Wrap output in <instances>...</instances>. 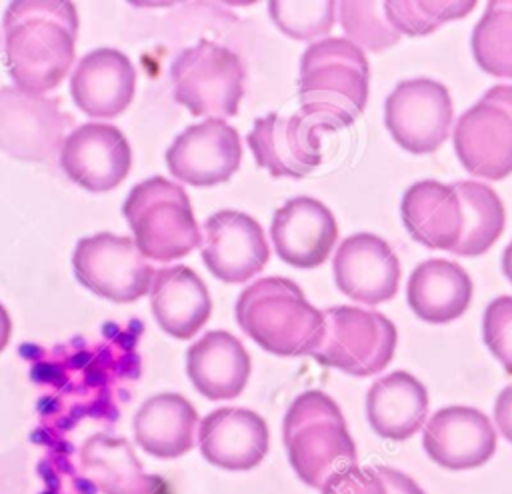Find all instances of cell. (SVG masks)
<instances>
[{
  "label": "cell",
  "instance_id": "obj_19",
  "mask_svg": "<svg viewBox=\"0 0 512 494\" xmlns=\"http://www.w3.org/2000/svg\"><path fill=\"white\" fill-rule=\"evenodd\" d=\"M270 238L282 262L308 270L328 260L338 240V222L320 200L294 196L274 212Z\"/></svg>",
  "mask_w": 512,
  "mask_h": 494
},
{
  "label": "cell",
  "instance_id": "obj_25",
  "mask_svg": "<svg viewBox=\"0 0 512 494\" xmlns=\"http://www.w3.org/2000/svg\"><path fill=\"white\" fill-rule=\"evenodd\" d=\"M78 464L100 494H162L168 490L164 478L142 468L132 444L122 436L92 434L80 446Z\"/></svg>",
  "mask_w": 512,
  "mask_h": 494
},
{
  "label": "cell",
  "instance_id": "obj_35",
  "mask_svg": "<svg viewBox=\"0 0 512 494\" xmlns=\"http://www.w3.org/2000/svg\"><path fill=\"white\" fill-rule=\"evenodd\" d=\"M376 470L380 472L388 488V494H426L420 488V484L414 478H410L406 472H400L390 466H376Z\"/></svg>",
  "mask_w": 512,
  "mask_h": 494
},
{
  "label": "cell",
  "instance_id": "obj_22",
  "mask_svg": "<svg viewBox=\"0 0 512 494\" xmlns=\"http://www.w3.org/2000/svg\"><path fill=\"white\" fill-rule=\"evenodd\" d=\"M186 372L194 388L208 400H232L250 380L252 360L244 344L226 330H210L190 344Z\"/></svg>",
  "mask_w": 512,
  "mask_h": 494
},
{
  "label": "cell",
  "instance_id": "obj_3",
  "mask_svg": "<svg viewBox=\"0 0 512 494\" xmlns=\"http://www.w3.org/2000/svg\"><path fill=\"white\" fill-rule=\"evenodd\" d=\"M236 322L262 350L282 356H312L324 336V310L284 276H264L236 300Z\"/></svg>",
  "mask_w": 512,
  "mask_h": 494
},
{
  "label": "cell",
  "instance_id": "obj_31",
  "mask_svg": "<svg viewBox=\"0 0 512 494\" xmlns=\"http://www.w3.org/2000/svg\"><path fill=\"white\" fill-rule=\"evenodd\" d=\"M338 20L348 40L368 52H382L402 38L388 22L382 2H338Z\"/></svg>",
  "mask_w": 512,
  "mask_h": 494
},
{
  "label": "cell",
  "instance_id": "obj_11",
  "mask_svg": "<svg viewBox=\"0 0 512 494\" xmlns=\"http://www.w3.org/2000/svg\"><path fill=\"white\" fill-rule=\"evenodd\" d=\"M454 104L448 88L432 78H408L384 102V124L394 142L410 154L438 150L452 128Z\"/></svg>",
  "mask_w": 512,
  "mask_h": 494
},
{
  "label": "cell",
  "instance_id": "obj_7",
  "mask_svg": "<svg viewBox=\"0 0 512 494\" xmlns=\"http://www.w3.org/2000/svg\"><path fill=\"white\" fill-rule=\"evenodd\" d=\"M398 332L378 310L332 306L324 310V336L312 358L350 376H374L394 358Z\"/></svg>",
  "mask_w": 512,
  "mask_h": 494
},
{
  "label": "cell",
  "instance_id": "obj_38",
  "mask_svg": "<svg viewBox=\"0 0 512 494\" xmlns=\"http://www.w3.org/2000/svg\"><path fill=\"white\" fill-rule=\"evenodd\" d=\"M502 272H504V276L508 278V282L512 284V242L504 248V254H502Z\"/></svg>",
  "mask_w": 512,
  "mask_h": 494
},
{
  "label": "cell",
  "instance_id": "obj_20",
  "mask_svg": "<svg viewBox=\"0 0 512 494\" xmlns=\"http://www.w3.org/2000/svg\"><path fill=\"white\" fill-rule=\"evenodd\" d=\"M136 80V68L124 52L94 48L72 70L70 96L86 116L116 118L134 100Z\"/></svg>",
  "mask_w": 512,
  "mask_h": 494
},
{
  "label": "cell",
  "instance_id": "obj_23",
  "mask_svg": "<svg viewBox=\"0 0 512 494\" xmlns=\"http://www.w3.org/2000/svg\"><path fill=\"white\" fill-rule=\"evenodd\" d=\"M400 216L412 240L426 248L452 252L462 238V202L452 184L414 182L402 196Z\"/></svg>",
  "mask_w": 512,
  "mask_h": 494
},
{
  "label": "cell",
  "instance_id": "obj_16",
  "mask_svg": "<svg viewBox=\"0 0 512 494\" xmlns=\"http://www.w3.org/2000/svg\"><path fill=\"white\" fill-rule=\"evenodd\" d=\"M320 134L302 112L290 116L270 112L254 120L246 142L256 164L272 178L300 180L322 164Z\"/></svg>",
  "mask_w": 512,
  "mask_h": 494
},
{
  "label": "cell",
  "instance_id": "obj_21",
  "mask_svg": "<svg viewBox=\"0 0 512 494\" xmlns=\"http://www.w3.org/2000/svg\"><path fill=\"white\" fill-rule=\"evenodd\" d=\"M148 294L156 324L176 340L194 338L212 314L204 280L182 264L156 270Z\"/></svg>",
  "mask_w": 512,
  "mask_h": 494
},
{
  "label": "cell",
  "instance_id": "obj_1",
  "mask_svg": "<svg viewBox=\"0 0 512 494\" xmlns=\"http://www.w3.org/2000/svg\"><path fill=\"white\" fill-rule=\"evenodd\" d=\"M78 10L72 2L18 0L2 20L4 62L12 82L36 94L54 90L76 56Z\"/></svg>",
  "mask_w": 512,
  "mask_h": 494
},
{
  "label": "cell",
  "instance_id": "obj_33",
  "mask_svg": "<svg viewBox=\"0 0 512 494\" xmlns=\"http://www.w3.org/2000/svg\"><path fill=\"white\" fill-rule=\"evenodd\" d=\"M482 338L502 368L512 374V296H498L486 306Z\"/></svg>",
  "mask_w": 512,
  "mask_h": 494
},
{
  "label": "cell",
  "instance_id": "obj_12",
  "mask_svg": "<svg viewBox=\"0 0 512 494\" xmlns=\"http://www.w3.org/2000/svg\"><path fill=\"white\" fill-rule=\"evenodd\" d=\"M242 162L238 130L226 120L206 118L180 132L166 150L168 172L190 186L228 182Z\"/></svg>",
  "mask_w": 512,
  "mask_h": 494
},
{
  "label": "cell",
  "instance_id": "obj_32",
  "mask_svg": "<svg viewBox=\"0 0 512 494\" xmlns=\"http://www.w3.org/2000/svg\"><path fill=\"white\" fill-rule=\"evenodd\" d=\"M274 26L292 40L312 42L326 36L338 14V2H268Z\"/></svg>",
  "mask_w": 512,
  "mask_h": 494
},
{
  "label": "cell",
  "instance_id": "obj_34",
  "mask_svg": "<svg viewBox=\"0 0 512 494\" xmlns=\"http://www.w3.org/2000/svg\"><path fill=\"white\" fill-rule=\"evenodd\" d=\"M320 494H388V488L376 466H348L332 474Z\"/></svg>",
  "mask_w": 512,
  "mask_h": 494
},
{
  "label": "cell",
  "instance_id": "obj_17",
  "mask_svg": "<svg viewBox=\"0 0 512 494\" xmlns=\"http://www.w3.org/2000/svg\"><path fill=\"white\" fill-rule=\"evenodd\" d=\"M422 446L432 462L462 472L486 464L498 446L490 418L472 406H446L432 414L422 430Z\"/></svg>",
  "mask_w": 512,
  "mask_h": 494
},
{
  "label": "cell",
  "instance_id": "obj_39",
  "mask_svg": "<svg viewBox=\"0 0 512 494\" xmlns=\"http://www.w3.org/2000/svg\"><path fill=\"white\" fill-rule=\"evenodd\" d=\"M162 494H170V490H166V492H162Z\"/></svg>",
  "mask_w": 512,
  "mask_h": 494
},
{
  "label": "cell",
  "instance_id": "obj_14",
  "mask_svg": "<svg viewBox=\"0 0 512 494\" xmlns=\"http://www.w3.org/2000/svg\"><path fill=\"white\" fill-rule=\"evenodd\" d=\"M202 260L222 282H248L270 260L264 228L240 210L214 212L202 226Z\"/></svg>",
  "mask_w": 512,
  "mask_h": 494
},
{
  "label": "cell",
  "instance_id": "obj_4",
  "mask_svg": "<svg viewBox=\"0 0 512 494\" xmlns=\"http://www.w3.org/2000/svg\"><path fill=\"white\" fill-rule=\"evenodd\" d=\"M282 440L296 476L316 490L338 470L358 464L344 414L322 390H306L292 400L284 414Z\"/></svg>",
  "mask_w": 512,
  "mask_h": 494
},
{
  "label": "cell",
  "instance_id": "obj_2",
  "mask_svg": "<svg viewBox=\"0 0 512 494\" xmlns=\"http://www.w3.org/2000/svg\"><path fill=\"white\" fill-rule=\"evenodd\" d=\"M368 84L370 64L360 46L348 38H320L300 58V112L320 132L348 128L368 104Z\"/></svg>",
  "mask_w": 512,
  "mask_h": 494
},
{
  "label": "cell",
  "instance_id": "obj_6",
  "mask_svg": "<svg viewBox=\"0 0 512 494\" xmlns=\"http://www.w3.org/2000/svg\"><path fill=\"white\" fill-rule=\"evenodd\" d=\"M170 80L174 100L192 116L226 120L238 114L246 70L234 50L202 38L174 58Z\"/></svg>",
  "mask_w": 512,
  "mask_h": 494
},
{
  "label": "cell",
  "instance_id": "obj_28",
  "mask_svg": "<svg viewBox=\"0 0 512 494\" xmlns=\"http://www.w3.org/2000/svg\"><path fill=\"white\" fill-rule=\"evenodd\" d=\"M464 214V228L460 242L452 254L474 258L488 252L502 236L506 226V210L500 196L484 182L458 180L452 184Z\"/></svg>",
  "mask_w": 512,
  "mask_h": 494
},
{
  "label": "cell",
  "instance_id": "obj_10",
  "mask_svg": "<svg viewBox=\"0 0 512 494\" xmlns=\"http://www.w3.org/2000/svg\"><path fill=\"white\" fill-rule=\"evenodd\" d=\"M70 118L56 98L0 88V150L20 162L40 164L60 154Z\"/></svg>",
  "mask_w": 512,
  "mask_h": 494
},
{
  "label": "cell",
  "instance_id": "obj_18",
  "mask_svg": "<svg viewBox=\"0 0 512 494\" xmlns=\"http://www.w3.org/2000/svg\"><path fill=\"white\" fill-rule=\"evenodd\" d=\"M196 440L200 454L212 466L228 472H246L266 458L270 430L258 412L222 406L200 420Z\"/></svg>",
  "mask_w": 512,
  "mask_h": 494
},
{
  "label": "cell",
  "instance_id": "obj_37",
  "mask_svg": "<svg viewBox=\"0 0 512 494\" xmlns=\"http://www.w3.org/2000/svg\"><path fill=\"white\" fill-rule=\"evenodd\" d=\"M10 336H12V318L8 310L0 304V352L8 346Z\"/></svg>",
  "mask_w": 512,
  "mask_h": 494
},
{
  "label": "cell",
  "instance_id": "obj_27",
  "mask_svg": "<svg viewBox=\"0 0 512 494\" xmlns=\"http://www.w3.org/2000/svg\"><path fill=\"white\" fill-rule=\"evenodd\" d=\"M428 416V392L406 370H394L372 382L366 394V418L372 430L386 440H408Z\"/></svg>",
  "mask_w": 512,
  "mask_h": 494
},
{
  "label": "cell",
  "instance_id": "obj_13",
  "mask_svg": "<svg viewBox=\"0 0 512 494\" xmlns=\"http://www.w3.org/2000/svg\"><path fill=\"white\" fill-rule=\"evenodd\" d=\"M58 160L74 184L102 194L120 186L128 176L132 148L120 128L106 122H86L68 132Z\"/></svg>",
  "mask_w": 512,
  "mask_h": 494
},
{
  "label": "cell",
  "instance_id": "obj_9",
  "mask_svg": "<svg viewBox=\"0 0 512 494\" xmlns=\"http://www.w3.org/2000/svg\"><path fill=\"white\" fill-rule=\"evenodd\" d=\"M72 268L84 288L116 304L146 296L156 274L132 238L112 232L80 238L72 252Z\"/></svg>",
  "mask_w": 512,
  "mask_h": 494
},
{
  "label": "cell",
  "instance_id": "obj_26",
  "mask_svg": "<svg viewBox=\"0 0 512 494\" xmlns=\"http://www.w3.org/2000/svg\"><path fill=\"white\" fill-rule=\"evenodd\" d=\"M472 292V278L458 262L428 258L412 270L406 300L422 322L448 324L468 310Z\"/></svg>",
  "mask_w": 512,
  "mask_h": 494
},
{
  "label": "cell",
  "instance_id": "obj_36",
  "mask_svg": "<svg viewBox=\"0 0 512 494\" xmlns=\"http://www.w3.org/2000/svg\"><path fill=\"white\" fill-rule=\"evenodd\" d=\"M494 422L500 434L512 444V384L502 388L494 402Z\"/></svg>",
  "mask_w": 512,
  "mask_h": 494
},
{
  "label": "cell",
  "instance_id": "obj_15",
  "mask_svg": "<svg viewBox=\"0 0 512 494\" xmlns=\"http://www.w3.org/2000/svg\"><path fill=\"white\" fill-rule=\"evenodd\" d=\"M332 274L344 296L366 306H378L398 294L402 266L384 238L358 232L338 244Z\"/></svg>",
  "mask_w": 512,
  "mask_h": 494
},
{
  "label": "cell",
  "instance_id": "obj_29",
  "mask_svg": "<svg viewBox=\"0 0 512 494\" xmlns=\"http://www.w3.org/2000/svg\"><path fill=\"white\" fill-rule=\"evenodd\" d=\"M472 54L486 74L512 78V2L486 4L472 30Z\"/></svg>",
  "mask_w": 512,
  "mask_h": 494
},
{
  "label": "cell",
  "instance_id": "obj_30",
  "mask_svg": "<svg viewBox=\"0 0 512 494\" xmlns=\"http://www.w3.org/2000/svg\"><path fill=\"white\" fill-rule=\"evenodd\" d=\"M384 14L392 28L402 36H428L442 24L468 16L474 8V0L454 2H382Z\"/></svg>",
  "mask_w": 512,
  "mask_h": 494
},
{
  "label": "cell",
  "instance_id": "obj_8",
  "mask_svg": "<svg viewBox=\"0 0 512 494\" xmlns=\"http://www.w3.org/2000/svg\"><path fill=\"white\" fill-rule=\"evenodd\" d=\"M456 156L482 180L512 174V84H496L470 106L452 130Z\"/></svg>",
  "mask_w": 512,
  "mask_h": 494
},
{
  "label": "cell",
  "instance_id": "obj_24",
  "mask_svg": "<svg viewBox=\"0 0 512 494\" xmlns=\"http://www.w3.org/2000/svg\"><path fill=\"white\" fill-rule=\"evenodd\" d=\"M198 424V412L188 398L176 392H160L140 404L132 420V432L146 454L174 460L194 448Z\"/></svg>",
  "mask_w": 512,
  "mask_h": 494
},
{
  "label": "cell",
  "instance_id": "obj_5",
  "mask_svg": "<svg viewBox=\"0 0 512 494\" xmlns=\"http://www.w3.org/2000/svg\"><path fill=\"white\" fill-rule=\"evenodd\" d=\"M122 212L134 244L148 260H178L202 244L186 190L164 176H152L132 186Z\"/></svg>",
  "mask_w": 512,
  "mask_h": 494
}]
</instances>
